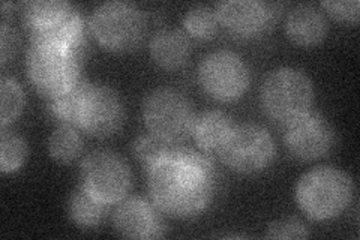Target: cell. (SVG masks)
Masks as SVG:
<instances>
[{
  "label": "cell",
  "instance_id": "6da1fadb",
  "mask_svg": "<svg viewBox=\"0 0 360 240\" xmlns=\"http://www.w3.org/2000/svg\"><path fill=\"white\" fill-rule=\"evenodd\" d=\"M148 171L152 201L167 215L193 218L212 201L215 171L209 158L193 149L174 146Z\"/></svg>",
  "mask_w": 360,
  "mask_h": 240
},
{
  "label": "cell",
  "instance_id": "7a4b0ae2",
  "mask_svg": "<svg viewBox=\"0 0 360 240\" xmlns=\"http://www.w3.org/2000/svg\"><path fill=\"white\" fill-rule=\"evenodd\" d=\"M32 41L58 44L72 50L80 59L86 50V33L78 11L62 0H35L22 9Z\"/></svg>",
  "mask_w": 360,
  "mask_h": 240
},
{
  "label": "cell",
  "instance_id": "3957f363",
  "mask_svg": "<svg viewBox=\"0 0 360 240\" xmlns=\"http://www.w3.org/2000/svg\"><path fill=\"white\" fill-rule=\"evenodd\" d=\"M353 196V182L336 167H315L303 175L296 187L299 208L314 221L340 216Z\"/></svg>",
  "mask_w": 360,
  "mask_h": 240
},
{
  "label": "cell",
  "instance_id": "277c9868",
  "mask_svg": "<svg viewBox=\"0 0 360 240\" xmlns=\"http://www.w3.org/2000/svg\"><path fill=\"white\" fill-rule=\"evenodd\" d=\"M260 98L267 116L288 123L309 111L314 86L309 77L297 68L281 66L264 78Z\"/></svg>",
  "mask_w": 360,
  "mask_h": 240
},
{
  "label": "cell",
  "instance_id": "5b68a950",
  "mask_svg": "<svg viewBox=\"0 0 360 240\" xmlns=\"http://www.w3.org/2000/svg\"><path fill=\"white\" fill-rule=\"evenodd\" d=\"M80 57L70 49L32 41L26 65L32 84L51 99L63 94L80 78Z\"/></svg>",
  "mask_w": 360,
  "mask_h": 240
},
{
  "label": "cell",
  "instance_id": "8992f818",
  "mask_svg": "<svg viewBox=\"0 0 360 240\" xmlns=\"http://www.w3.org/2000/svg\"><path fill=\"white\" fill-rule=\"evenodd\" d=\"M90 30L104 49L128 51L140 44L146 25L137 6L115 0L95 8L90 17Z\"/></svg>",
  "mask_w": 360,
  "mask_h": 240
},
{
  "label": "cell",
  "instance_id": "52a82bcc",
  "mask_svg": "<svg viewBox=\"0 0 360 240\" xmlns=\"http://www.w3.org/2000/svg\"><path fill=\"white\" fill-rule=\"evenodd\" d=\"M143 119L150 134L170 143L184 140L194 125L189 101L170 87H158L146 96Z\"/></svg>",
  "mask_w": 360,
  "mask_h": 240
},
{
  "label": "cell",
  "instance_id": "ba28073f",
  "mask_svg": "<svg viewBox=\"0 0 360 240\" xmlns=\"http://www.w3.org/2000/svg\"><path fill=\"white\" fill-rule=\"evenodd\" d=\"M218 153L231 170L242 175H254L272 163L275 144L266 128L255 123H243L233 127Z\"/></svg>",
  "mask_w": 360,
  "mask_h": 240
},
{
  "label": "cell",
  "instance_id": "9c48e42d",
  "mask_svg": "<svg viewBox=\"0 0 360 240\" xmlns=\"http://www.w3.org/2000/svg\"><path fill=\"white\" fill-rule=\"evenodd\" d=\"M82 187L105 206L115 204L129 191V167L115 152L95 151L82 163Z\"/></svg>",
  "mask_w": 360,
  "mask_h": 240
},
{
  "label": "cell",
  "instance_id": "30bf717a",
  "mask_svg": "<svg viewBox=\"0 0 360 240\" xmlns=\"http://www.w3.org/2000/svg\"><path fill=\"white\" fill-rule=\"evenodd\" d=\"M198 82L210 96L229 102L245 94L250 84V71L239 54L217 50L202 57L198 66Z\"/></svg>",
  "mask_w": 360,
  "mask_h": 240
},
{
  "label": "cell",
  "instance_id": "8fae6325",
  "mask_svg": "<svg viewBox=\"0 0 360 240\" xmlns=\"http://www.w3.org/2000/svg\"><path fill=\"white\" fill-rule=\"evenodd\" d=\"M284 141L288 152L302 161L324 156L333 146L330 123L319 113H305L285 123Z\"/></svg>",
  "mask_w": 360,
  "mask_h": 240
},
{
  "label": "cell",
  "instance_id": "7c38bea8",
  "mask_svg": "<svg viewBox=\"0 0 360 240\" xmlns=\"http://www.w3.org/2000/svg\"><path fill=\"white\" fill-rule=\"evenodd\" d=\"M123 122V104L119 95L108 86L92 84L83 101L78 128L90 135L108 137Z\"/></svg>",
  "mask_w": 360,
  "mask_h": 240
},
{
  "label": "cell",
  "instance_id": "4fadbf2b",
  "mask_svg": "<svg viewBox=\"0 0 360 240\" xmlns=\"http://www.w3.org/2000/svg\"><path fill=\"white\" fill-rule=\"evenodd\" d=\"M217 15L233 35L252 38L270 27L275 9L274 5L257 0H225L217 5Z\"/></svg>",
  "mask_w": 360,
  "mask_h": 240
},
{
  "label": "cell",
  "instance_id": "5bb4252c",
  "mask_svg": "<svg viewBox=\"0 0 360 240\" xmlns=\"http://www.w3.org/2000/svg\"><path fill=\"white\" fill-rule=\"evenodd\" d=\"M155 204L140 197L123 200L112 215L119 234L129 239H155L162 236L164 225Z\"/></svg>",
  "mask_w": 360,
  "mask_h": 240
},
{
  "label": "cell",
  "instance_id": "9a60e30c",
  "mask_svg": "<svg viewBox=\"0 0 360 240\" xmlns=\"http://www.w3.org/2000/svg\"><path fill=\"white\" fill-rule=\"evenodd\" d=\"M287 35L299 45H315L328 33V20L320 9L311 5H299L290 11L285 21Z\"/></svg>",
  "mask_w": 360,
  "mask_h": 240
},
{
  "label": "cell",
  "instance_id": "2e32d148",
  "mask_svg": "<svg viewBox=\"0 0 360 240\" xmlns=\"http://www.w3.org/2000/svg\"><path fill=\"white\" fill-rule=\"evenodd\" d=\"M152 59L165 70L182 66L189 56V41L184 32L177 29L158 30L150 39Z\"/></svg>",
  "mask_w": 360,
  "mask_h": 240
},
{
  "label": "cell",
  "instance_id": "e0dca14e",
  "mask_svg": "<svg viewBox=\"0 0 360 240\" xmlns=\"http://www.w3.org/2000/svg\"><path fill=\"white\" fill-rule=\"evenodd\" d=\"M231 130V119L225 113L217 110L200 114L193 125L197 144L207 152H218Z\"/></svg>",
  "mask_w": 360,
  "mask_h": 240
},
{
  "label": "cell",
  "instance_id": "ac0fdd59",
  "mask_svg": "<svg viewBox=\"0 0 360 240\" xmlns=\"http://www.w3.org/2000/svg\"><path fill=\"white\" fill-rule=\"evenodd\" d=\"M90 86H92V83L80 77L70 89L65 90L63 94L51 98L49 108L53 116L60 120L63 125L78 127V118H80L83 101L89 92Z\"/></svg>",
  "mask_w": 360,
  "mask_h": 240
},
{
  "label": "cell",
  "instance_id": "d6986e66",
  "mask_svg": "<svg viewBox=\"0 0 360 240\" xmlns=\"http://www.w3.org/2000/svg\"><path fill=\"white\" fill-rule=\"evenodd\" d=\"M107 206L104 203L98 201L94 196L80 187L74 191L68 204V213L70 218L80 227L89 228L95 227L104 220Z\"/></svg>",
  "mask_w": 360,
  "mask_h": 240
},
{
  "label": "cell",
  "instance_id": "ffe728a7",
  "mask_svg": "<svg viewBox=\"0 0 360 240\" xmlns=\"http://www.w3.org/2000/svg\"><path fill=\"white\" fill-rule=\"evenodd\" d=\"M82 139L71 125H62L56 128L49 139V152L54 161L68 164L82 152Z\"/></svg>",
  "mask_w": 360,
  "mask_h": 240
},
{
  "label": "cell",
  "instance_id": "44dd1931",
  "mask_svg": "<svg viewBox=\"0 0 360 240\" xmlns=\"http://www.w3.org/2000/svg\"><path fill=\"white\" fill-rule=\"evenodd\" d=\"M25 106V95L17 80L4 77L0 80V125L5 128L17 119Z\"/></svg>",
  "mask_w": 360,
  "mask_h": 240
},
{
  "label": "cell",
  "instance_id": "7402d4cb",
  "mask_svg": "<svg viewBox=\"0 0 360 240\" xmlns=\"http://www.w3.org/2000/svg\"><path fill=\"white\" fill-rule=\"evenodd\" d=\"M218 23L219 20L217 11H213L212 8L205 5H197L191 8L184 18V25L189 35L200 39H207L215 35Z\"/></svg>",
  "mask_w": 360,
  "mask_h": 240
},
{
  "label": "cell",
  "instance_id": "603a6c76",
  "mask_svg": "<svg viewBox=\"0 0 360 240\" xmlns=\"http://www.w3.org/2000/svg\"><path fill=\"white\" fill-rule=\"evenodd\" d=\"M26 155V141L20 135L8 132L5 128H2V135H0V170L4 173H13L25 163Z\"/></svg>",
  "mask_w": 360,
  "mask_h": 240
},
{
  "label": "cell",
  "instance_id": "cb8c5ba5",
  "mask_svg": "<svg viewBox=\"0 0 360 240\" xmlns=\"http://www.w3.org/2000/svg\"><path fill=\"white\" fill-rule=\"evenodd\" d=\"M174 146V143L160 139V137H156L153 134L141 135L139 137L137 141L134 143V153L146 168H150L153 164L160 161V159L170 153Z\"/></svg>",
  "mask_w": 360,
  "mask_h": 240
},
{
  "label": "cell",
  "instance_id": "d4e9b609",
  "mask_svg": "<svg viewBox=\"0 0 360 240\" xmlns=\"http://www.w3.org/2000/svg\"><path fill=\"white\" fill-rule=\"evenodd\" d=\"M308 236L307 227L292 218H284L274 222L267 228L266 234L269 239H305Z\"/></svg>",
  "mask_w": 360,
  "mask_h": 240
},
{
  "label": "cell",
  "instance_id": "484cf974",
  "mask_svg": "<svg viewBox=\"0 0 360 240\" xmlns=\"http://www.w3.org/2000/svg\"><path fill=\"white\" fill-rule=\"evenodd\" d=\"M328 13L338 20L357 23L359 20V2L357 0H326L321 4Z\"/></svg>",
  "mask_w": 360,
  "mask_h": 240
},
{
  "label": "cell",
  "instance_id": "4316f807",
  "mask_svg": "<svg viewBox=\"0 0 360 240\" xmlns=\"http://www.w3.org/2000/svg\"><path fill=\"white\" fill-rule=\"evenodd\" d=\"M18 45V39L14 29H11L6 23H2L0 26V57H2V63H6L11 56L14 54Z\"/></svg>",
  "mask_w": 360,
  "mask_h": 240
}]
</instances>
